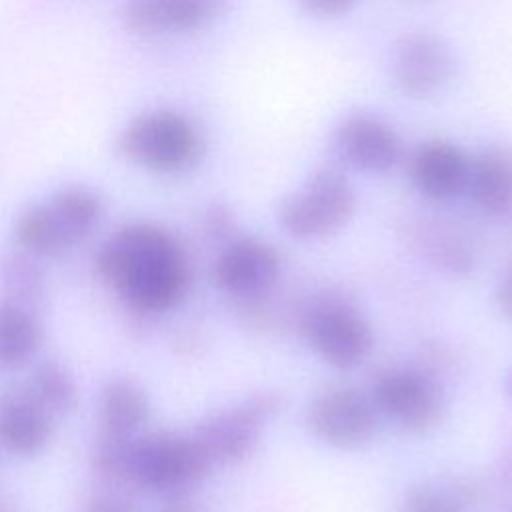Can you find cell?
<instances>
[{
    "label": "cell",
    "instance_id": "1",
    "mask_svg": "<svg viewBox=\"0 0 512 512\" xmlns=\"http://www.w3.org/2000/svg\"><path fill=\"white\" fill-rule=\"evenodd\" d=\"M98 276L134 312L162 314L184 300L192 266L180 240L148 220L126 222L96 250Z\"/></svg>",
    "mask_w": 512,
    "mask_h": 512
},
{
    "label": "cell",
    "instance_id": "2",
    "mask_svg": "<svg viewBox=\"0 0 512 512\" xmlns=\"http://www.w3.org/2000/svg\"><path fill=\"white\" fill-rule=\"evenodd\" d=\"M118 148L132 164L160 176L192 172L204 158V136L182 112L156 108L134 116L120 132Z\"/></svg>",
    "mask_w": 512,
    "mask_h": 512
},
{
    "label": "cell",
    "instance_id": "3",
    "mask_svg": "<svg viewBox=\"0 0 512 512\" xmlns=\"http://www.w3.org/2000/svg\"><path fill=\"white\" fill-rule=\"evenodd\" d=\"M212 468L192 434L172 430L138 434L124 456L122 480L158 494L178 496Z\"/></svg>",
    "mask_w": 512,
    "mask_h": 512
},
{
    "label": "cell",
    "instance_id": "4",
    "mask_svg": "<svg viewBox=\"0 0 512 512\" xmlns=\"http://www.w3.org/2000/svg\"><path fill=\"white\" fill-rule=\"evenodd\" d=\"M356 204V190L348 176L336 166H320L280 202L278 224L294 240H322L352 220Z\"/></svg>",
    "mask_w": 512,
    "mask_h": 512
},
{
    "label": "cell",
    "instance_id": "5",
    "mask_svg": "<svg viewBox=\"0 0 512 512\" xmlns=\"http://www.w3.org/2000/svg\"><path fill=\"white\" fill-rule=\"evenodd\" d=\"M280 410V398L272 392L218 410L198 422L192 432L200 450L214 464H238L258 446L264 424Z\"/></svg>",
    "mask_w": 512,
    "mask_h": 512
},
{
    "label": "cell",
    "instance_id": "6",
    "mask_svg": "<svg viewBox=\"0 0 512 512\" xmlns=\"http://www.w3.org/2000/svg\"><path fill=\"white\" fill-rule=\"evenodd\" d=\"M304 334L310 348L336 370L360 366L374 348L372 326L344 302L330 300L314 306L306 316Z\"/></svg>",
    "mask_w": 512,
    "mask_h": 512
},
{
    "label": "cell",
    "instance_id": "7",
    "mask_svg": "<svg viewBox=\"0 0 512 512\" xmlns=\"http://www.w3.org/2000/svg\"><path fill=\"white\" fill-rule=\"evenodd\" d=\"M306 422L312 434L340 450L368 444L378 428V410L372 398L352 386H332L314 396Z\"/></svg>",
    "mask_w": 512,
    "mask_h": 512
},
{
    "label": "cell",
    "instance_id": "8",
    "mask_svg": "<svg viewBox=\"0 0 512 512\" xmlns=\"http://www.w3.org/2000/svg\"><path fill=\"white\" fill-rule=\"evenodd\" d=\"M370 398L378 412L408 430L430 428L444 408L438 382L412 366H392L378 372Z\"/></svg>",
    "mask_w": 512,
    "mask_h": 512
},
{
    "label": "cell",
    "instance_id": "9",
    "mask_svg": "<svg viewBox=\"0 0 512 512\" xmlns=\"http://www.w3.org/2000/svg\"><path fill=\"white\" fill-rule=\"evenodd\" d=\"M454 74L450 46L432 32H408L390 52V78L394 88L412 100L438 96Z\"/></svg>",
    "mask_w": 512,
    "mask_h": 512
},
{
    "label": "cell",
    "instance_id": "10",
    "mask_svg": "<svg viewBox=\"0 0 512 512\" xmlns=\"http://www.w3.org/2000/svg\"><path fill=\"white\" fill-rule=\"evenodd\" d=\"M332 146L340 160L366 174H386L402 158V140L382 116L352 110L332 128Z\"/></svg>",
    "mask_w": 512,
    "mask_h": 512
},
{
    "label": "cell",
    "instance_id": "11",
    "mask_svg": "<svg viewBox=\"0 0 512 512\" xmlns=\"http://www.w3.org/2000/svg\"><path fill=\"white\" fill-rule=\"evenodd\" d=\"M230 0H126V26L146 38L200 32L222 18Z\"/></svg>",
    "mask_w": 512,
    "mask_h": 512
},
{
    "label": "cell",
    "instance_id": "12",
    "mask_svg": "<svg viewBox=\"0 0 512 512\" xmlns=\"http://www.w3.org/2000/svg\"><path fill=\"white\" fill-rule=\"evenodd\" d=\"M280 252L266 240L242 236L228 242L214 260L216 286L232 296H256L266 292L280 274Z\"/></svg>",
    "mask_w": 512,
    "mask_h": 512
},
{
    "label": "cell",
    "instance_id": "13",
    "mask_svg": "<svg viewBox=\"0 0 512 512\" xmlns=\"http://www.w3.org/2000/svg\"><path fill=\"white\" fill-rule=\"evenodd\" d=\"M470 156L454 142L432 138L420 142L408 156L412 186L428 200L446 202L466 192Z\"/></svg>",
    "mask_w": 512,
    "mask_h": 512
},
{
    "label": "cell",
    "instance_id": "14",
    "mask_svg": "<svg viewBox=\"0 0 512 512\" xmlns=\"http://www.w3.org/2000/svg\"><path fill=\"white\" fill-rule=\"evenodd\" d=\"M54 416L24 388L0 398V448L12 456L30 458L46 448Z\"/></svg>",
    "mask_w": 512,
    "mask_h": 512
},
{
    "label": "cell",
    "instance_id": "15",
    "mask_svg": "<svg viewBox=\"0 0 512 512\" xmlns=\"http://www.w3.org/2000/svg\"><path fill=\"white\" fill-rule=\"evenodd\" d=\"M150 416L146 390L132 378H112L98 398L96 440L128 442L140 434Z\"/></svg>",
    "mask_w": 512,
    "mask_h": 512
},
{
    "label": "cell",
    "instance_id": "16",
    "mask_svg": "<svg viewBox=\"0 0 512 512\" xmlns=\"http://www.w3.org/2000/svg\"><path fill=\"white\" fill-rule=\"evenodd\" d=\"M466 192L474 206L488 216L512 212V150L486 146L470 156Z\"/></svg>",
    "mask_w": 512,
    "mask_h": 512
},
{
    "label": "cell",
    "instance_id": "17",
    "mask_svg": "<svg viewBox=\"0 0 512 512\" xmlns=\"http://www.w3.org/2000/svg\"><path fill=\"white\" fill-rule=\"evenodd\" d=\"M44 328L36 310L14 300H0V370L30 362L40 350Z\"/></svg>",
    "mask_w": 512,
    "mask_h": 512
},
{
    "label": "cell",
    "instance_id": "18",
    "mask_svg": "<svg viewBox=\"0 0 512 512\" xmlns=\"http://www.w3.org/2000/svg\"><path fill=\"white\" fill-rule=\"evenodd\" d=\"M46 202L70 248L86 240L96 230L104 214L102 196L86 184L62 186Z\"/></svg>",
    "mask_w": 512,
    "mask_h": 512
},
{
    "label": "cell",
    "instance_id": "19",
    "mask_svg": "<svg viewBox=\"0 0 512 512\" xmlns=\"http://www.w3.org/2000/svg\"><path fill=\"white\" fill-rule=\"evenodd\" d=\"M14 240L20 250L34 258H60L70 250L46 200L30 204L16 216Z\"/></svg>",
    "mask_w": 512,
    "mask_h": 512
},
{
    "label": "cell",
    "instance_id": "20",
    "mask_svg": "<svg viewBox=\"0 0 512 512\" xmlns=\"http://www.w3.org/2000/svg\"><path fill=\"white\" fill-rule=\"evenodd\" d=\"M26 390L56 418L68 414L78 402V384L70 368L56 360H42L28 380Z\"/></svg>",
    "mask_w": 512,
    "mask_h": 512
},
{
    "label": "cell",
    "instance_id": "21",
    "mask_svg": "<svg viewBox=\"0 0 512 512\" xmlns=\"http://www.w3.org/2000/svg\"><path fill=\"white\" fill-rule=\"evenodd\" d=\"M0 278L6 290V298L24 304L32 310L44 298V274L34 256L18 248V252L2 258Z\"/></svg>",
    "mask_w": 512,
    "mask_h": 512
},
{
    "label": "cell",
    "instance_id": "22",
    "mask_svg": "<svg viewBox=\"0 0 512 512\" xmlns=\"http://www.w3.org/2000/svg\"><path fill=\"white\" fill-rule=\"evenodd\" d=\"M400 512H466V504L450 488L426 482L406 492Z\"/></svg>",
    "mask_w": 512,
    "mask_h": 512
},
{
    "label": "cell",
    "instance_id": "23",
    "mask_svg": "<svg viewBox=\"0 0 512 512\" xmlns=\"http://www.w3.org/2000/svg\"><path fill=\"white\" fill-rule=\"evenodd\" d=\"M298 6L314 18H338L348 14L358 0H296Z\"/></svg>",
    "mask_w": 512,
    "mask_h": 512
},
{
    "label": "cell",
    "instance_id": "24",
    "mask_svg": "<svg viewBox=\"0 0 512 512\" xmlns=\"http://www.w3.org/2000/svg\"><path fill=\"white\" fill-rule=\"evenodd\" d=\"M496 304L500 312L512 320V266L504 272L496 288Z\"/></svg>",
    "mask_w": 512,
    "mask_h": 512
},
{
    "label": "cell",
    "instance_id": "25",
    "mask_svg": "<svg viewBox=\"0 0 512 512\" xmlns=\"http://www.w3.org/2000/svg\"><path fill=\"white\" fill-rule=\"evenodd\" d=\"M84 512H134V510L124 502H118L112 498H98Z\"/></svg>",
    "mask_w": 512,
    "mask_h": 512
},
{
    "label": "cell",
    "instance_id": "26",
    "mask_svg": "<svg viewBox=\"0 0 512 512\" xmlns=\"http://www.w3.org/2000/svg\"><path fill=\"white\" fill-rule=\"evenodd\" d=\"M162 512H200L192 502H188L186 498H182L180 494L178 496H172L168 500V504L164 506Z\"/></svg>",
    "mask_w": 512,
    "mask_h": 512
},
{
    "label": "cell",
    "instance_id": "27",
    "mask_svg": "<svg viewBox=\"0 0 512 512\" xmlns=\"http://www.w3.org/2000/svg\"><path fill=\"white\" fill-rule=\"evenodd\" d=\"M0 512H20L18 502L10 494H0Z\"/></svg>",
    "mask_w": 512,
    "mask_h": 512
},
{
    "label": "cell",
    "instance_id": "28",
    "mask_svg": "<svg viewBox=\"0 0 512 512\" xmlns=\"http://www.w3.org/2000/svg\"><path fill=\"white\" fill-rule=\"evenodd\" d=\"M504 388H506V396L512 400V368H510V372H508V376H506Z\"/></svg>",
    "mask_w": 512,
    "mask_h": 512
},
{
    "label": "cell",
    "instance_id": "29",
    "mask_svg": "<svg viewBox=\"0 0 512 512\" xmlns=\"http://www.w3.org/2000/svg\"><path fill=\"white\" fill-rule=\"evenodd\" d=\"M506 512H512V508H508V510H506Z\"/></svg>",
    "mask_w": 512,
    "mask_h": 512
}]
</instances>
